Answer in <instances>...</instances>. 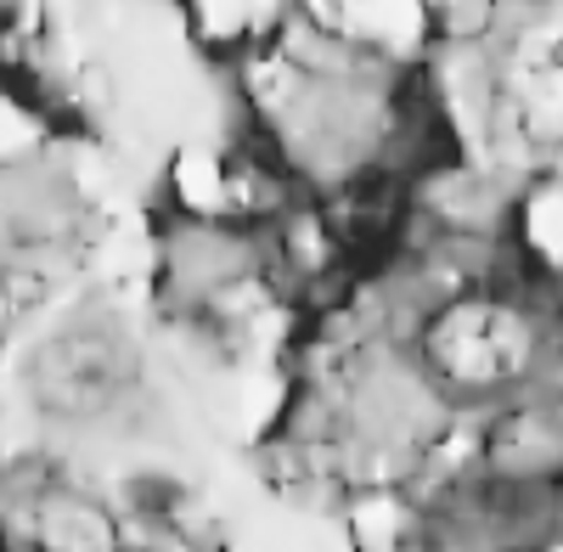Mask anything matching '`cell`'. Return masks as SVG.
Wrapping results in <instances>:
<instances>
[{"label": "cell", "mask_w": 563, "mask_h": 552, "mask_svg": "<svg viewBox=\"0 0 563 552\" xmlns=\"http://www.w3.org/2000/svg\"><path fill=\"white\" fill-rule=\"evenodd\" d=\"M23 406L57 434H141L153 389L135 328L102 305L63 316L23 355Z\"/></svg>", "instance_id": "1"}, {"label": "cell", "mask_w": 563, "mask_h": 552, "mask_svg": "<svg viewBox=\"0 0 563 552\" xmlns=\"http://www.w3.org/2000/svg\"><path fill=\"white\" fill-rule=\"evenodd\" d=\"M474 468L501 490H563V384H541L479 411Z\"/></svg>", "instance_id": "2"}, {"label": "cell", "mask_w": 563, "mask_h": 552, "mask_svg": "<svg viewBox=\"0 0 563 552\" xmlns=\"http://www.w3.org/2000/svg\"><path fill=\"white\" fill-rule=\"evenodd\" d=\"M429 52H490L507 29V0H417Z\"/></svg>", "instance_id": "3"}]
</instances>
